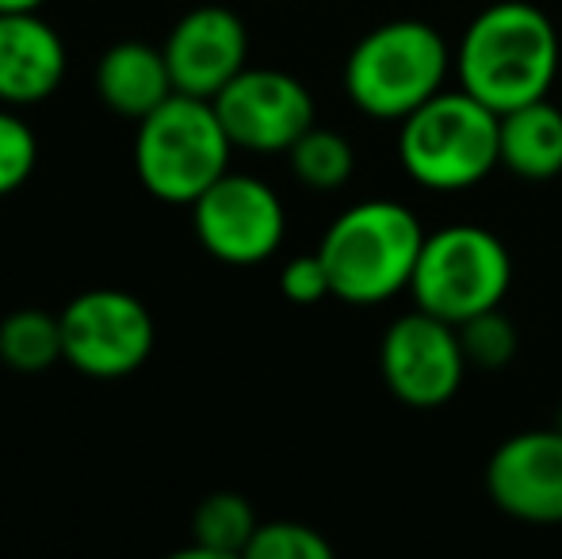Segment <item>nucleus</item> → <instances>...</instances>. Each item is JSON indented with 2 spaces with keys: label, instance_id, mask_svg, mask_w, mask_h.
I'll list each match as a JSON object with an SVG mask.
<instances>
[{
  "label": "nucleus",
  "instance_id": "1",
  "mask_svg": "<svg viewBox=\"0 0 562 559\" xmlns=\"http://www.w3.org/2000/svg\"><path fill=\"white\" fill-rule=\"evenodd\" d=\"M456 77L459 89L497 115L551 97L562 81V43L551 15L528 0L486 4L459 35Z\"/></svg>",
  "mask_w": 562,
  "mask_h": 559
},
{
  "label": "nucleus",
  "instance_id": "2",
  "mask_svg": "<svg viewBox=\"0 0 562 559\" xmlns=\"http://www.w3.org/2000/svg\"><path fill=\"white\" fill-rule=\"evenodd\" d=\"M425 226L398 200H360L326 226L318 257L326 261L334 299L352 306H379L409 291Z\"/></svg>",
  "mask_w": 562,
  "mask_h": 559
},
{
  "label": "nucleus",
  "instance_id": "3",
  "mask_svg": "<svg viewBox=\"0 0 562 559\" xmlns=\"http://www.w3.org/2000/svg\"><path fill=\"white\" fill-rule=\"evenodd\" d=\"M456 51L425 20H386L360 35L345 58V92L356 112L379 123H402L445 92Z\"/></svg>",
  "mask_w": 562,
  "mask_h": 559
},
{
  "label": "nucleus",
  "instance_id": "4",
  "mask_svg": "<svg viewBox=\"0 0 562 559\" xmlns=\"http://www.w3.org/2000/svg\"><path fill=\"white\" fill-rule=\"evenodd\" d=\"M398 165L417 188L467 192L502 165V115L467 89L437 92L398 123Z\"/></svg>",
  "mask_w": 562,
  "mask_h": 559
},
{
  "label": "nucleus",
  "instance_id": "5",
  "mask_svg": "<svg viewBox=\"0 0 562 559\" xmlns=\"http://www.w3.org/2000/svg\"><path fill=\"white\" fill-rule=\"evenodd\" d=\"M234 149L211 100L172 92L161 108L138 120L134 172L154 200L192 208L223 172H229Z\"/></svg>",
  "mask_w": 562,
  "mask_h": 559
},
{
  "label": "nucleus",
  "instance_id": "6",
  "mask_svg": "<svg viewBox=\"0 0 562 559\" xmlns=\"http://www.w3.org/2000/svg\"><path fill=\"white\" fill-rule=\"evenodd\" d=\"M513 288V257L494 231L479 223H451L437 234H425L409 295L414 306L459 322L505 303Z\"/></svg>",
  "mask_w": 562,
  "mask_h": 559
},
{
  "label": "nucleus",
  "instance_id": "7",
  "mask_svg": "<svg viewBox=\"0 0 562 559\" xmlns=\"http://www.w3.org/2000/svg\"><path fill=\"white\" fill-rule=\"evenodd\" d=\"M61 353L89 380H126L149 360L157 342L154 314L123 288H89L58 311Z\"/></svg>",
  "mask_w": 562,
  "mask_h": 559
},
{
  "label": "nucleus",
  "instance_id": "8",
  "mask_svg": "<svg viewBox=\"0 0 562 559\" xmlns=\"http://www.w3.org/2000/svg\"><path fill=\"white\" fill-rule=\"evenodd\" d=\"M192 231L215 261L252 269L283 246L288 208L268 180L252 172H223L192 203Z\"/></svg>",
  "mask_w": 562,
  "mask_h": 559
},
{
  "label": "nucleus",
  "instance_id": "9",
  "mask_svg": "<svg viewBox=\"0 0 562 559\" xmlns=\"http://www.w3.org/2000/svg\"><path fill=\"white\" fill-rule=\"evenodd\" d=\"M467 353L459 326L414 306L394 318L379 342V372L383 383L409 411H440L459 395L467 380Z\"/></svg>",
  "mask_w": 562,
  "mask_h": 559
},
{
  "label": "nucleus",
  "instance_id": "10",
  "mask_svg": "<svg viewBox=\"0 0 562 559\" xmlns=\"http://www.w3.org/2000/svg\"><path fill=\"white\" fill-rule=\"evenodd\" d=\"M211 104L229 142L249 154H288L318 123L311 89L268 66H245Z\"/></svg>",
  "mask_w": 562,
  "mask_h": 559
},
{
  "label": "nucleus",
  "instance_id": "11",
  "mask_svg": "<svg viewBox=\"0 0 562 559\" xmlns=\"http://www.w3.org/2000/svg\"><path fill=\"white\" fill-rule=\"evenodd\" d=\"M486 494L505 517L562 525V429H525L505 437L486 460Z\"/></svg>",
  "mask_w": 562,
  "mask_h": 559
},
{
  "label": "nucleus",
  "instance_id": "12",
  "mask_svg": "<svg viewBox=\"0 0 562 559\" xmlns=\"http://www.w3.org/2000/svg\"><path fill=\"white\" fill-rule=\"evenodd\" d=\"M177 92L215 100L249 66V31L226 4H200L184 12L161 43Z\"/></svg>",
  "mask_w": 562,
  "mask_h": 559
},
{
  "label": "nucleus",
  "instance_id": "13",
  "mask_svg": "<svg viewBox=\"0 0 562 559\" xmlns=\"http://www.w3.org/2000/svg\"><path fill=\"white\" fill-rule=\"evenodd\" d=\"M69 51L38 12H0V104L35 108L61 89Z\"/></svg>",
  "mask_w": 562,
  "mask_h": 559
},
{
  "label": "nucleus",
  "instance_id": "14",
  "mask_svg": "<svg viewBox=\"0 0 562 559\" xmlns=\"http://www.w3.org/2000/svg\"><path fill=\"white\" fill-rule=\"evenodd\" d=\"M172 92H177V85H172L169 62H165L161 46L126 38V43H115L100 54L97 97L104 100L108 112L138 123L154 108H161Z\"/></svg>",
  "mask_w": 562,
  "mask_h": 559
},
{
  "label": "nucleus",
  "instance_id": "15",
  "mask_svg": "<svg viewBox=\"0 0 562 559\" xmlns=\"http://www.w3.org/2000/svg\"><path fill=\"white\" fill-rule=\"evenodd\" d=\"M502 169L520 180H551L562 172V108L551 97L502 115Z\"/></svg>",
  "mask_w": 562,
  "mask_h": 559
},
{
  "label": "nucleus",
  "instance_id": "16",
  "mask_svg": "<svg viewBox=\"0 0 562 559\" xmlns=\"http://www.w3.org/2000/svg\"><path fill=\"white\" fill-rule=\"evenodd\" d=\"M257 514L234 491H218L195 506L192 514V548L184 556L200 559H237L245 556L252 533H257Z\"/></svg>",
  "mask_w": 562,
  "mask_h": 559
},
{
  "label": "nucleus",
  "instance_id": "17",
  "mask_svg": "<svg viewBox=\"0 0 562 559\" xmlns=\"http://www.w3.org/2000/svg\"><path fill=\"white\" fill-rule=\"evenodd\" d=\"M0 360L12 372L35 376L66 360L61 353V318L43 306H23L0 322Z\"/></svg>",
  "mask_w": 562,
  "mask_h": 559
},
{
  "label": "nucleus",
  "instance_id": "18",
  "mask_svg": "<svg viewBox=\"0 0 562 559\" xmlns=\"http://www.w3.org/2000/svg\"><path fill=\"white\" fill-rule=\"evenodd\" d=\"M288 157L295 180L303 188H311V192H337L356 172L352 142L329 127H318V123L288 149Z\"/></svg>",
  "mask_w": 562,
  "mask_h": 559
},
{
  "label": "nucleus",
  "instance_id": "19",
  "mask_svg": "<svg viewBox=\"0 0 562 559\" xmlns=\"http://www.w3.org/2000/svg\"><path fill=\"white\" fill-rule=\"evenodd\" d=\"M459 342H463L467 365L486 368V372H497V368L509 365V360L517 357V345H520L517 342V326L505 318L502 306L459 322Z\"/></svg>",
  "mask_w": 562,
  "mask_h": 559
},
{
  "label": "nucleus",
  "instance_id": "20",
  "mask_svg": "<svg viewBox=\"0 0 562 559\" xmlns=\"http://www.w3.org/2000/svg\"><path fill=\"white\" fill-rule=\"evenodd\" d=\"M245 559H334V545L314 525L303 522H260Z\"/></svg>",
  "mask_w": 562,
  "mask_h": 559
},
{
  "label": "nucleus",
  "instance_id": "21",
  "mask_svg": "<svg viewBox=\"0 0 562 559\" xmlns=\"http://www.w3.org/2000/svg\"><path fill=\"white\" fill-rule=\"evenodd\" d=\"M38 165V142L20 108L0 104V200L20 192Z\"/></svg>",
  "mask_w": 562,
  "mask_h": 559
},
{
  "label": "nucleus",
  "instance_id": "22",
  "mask_svg": "<svg viewBox=\"0 0 562 559\" xmlns=\"http://www.w3.org/2000/svg\"><path fill=\"white\" fill-rule=\"evenodd\" d=\"M280 291L299 306H311V303H322V299L334 295V283H329V272H326V261L314 254H299L283 265L280 272Z\"/></svg>",
  "mask_w": 562,
  "mask_h": 559
},
{
  "label": "nucleus",
  "instance_id": "23",
  "mask_svg": "<svg viewBox=\"0 0 562 559\" xmlns=\"http://www.w3.org/2000/svg\"><path fill=\"white\" fill-rule=\"evenodd\" d=\"M46 0H0V12H38Z\"/></svg>",
  "mask_w": 562,
  "mask_h": 559
},
{
  "label": "nucleus",
  "instance_id": "24",
  "mask_svg": "<svg viewBox=\"0 0 562 559\" xmlns=\"http://www.w3.org/2000/svg\"><path fill=\"white\" fill-rule=\"evenodd\" d=\"M555 425H559V429H562V411H559V422H555Z\"/></svg>",
  "mask_w": 562,
  "mask_h": 559
},
{
  "label": "nucleus",
  "instance_id": "25",
  "mask_svg": "<svg viewBox=\"0 0 562 559\" xmlns=\"http://www.w3.org/2000/svg\"><path fill=\"white\" fill-rule=\"evenodd\" d=\"M559 85H562V81H559Z\"/></svg>",
  "mask_w": 562,
  "mask_h": 559
}]
</instances>
